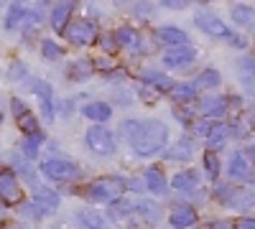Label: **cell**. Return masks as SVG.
I'll return each instance as SVG.
<instances>
[{
	"mask_svg": "<svg viewBox=\"0 0 255 229\" xmlns=\"http://www.w3.org/2000/svg\"><path fill=\"white\" fill-rule=\"evenodd\" d=\"M123 133L128 135L138 155H156L168 140V128L158 120H128L123 122Z\"/></svg>",
	"mask_w": 255,
	"mask_h": 229,
	"instance_id": "6da1fadb",
	"label": "cell"
},
{
	"mask_svg": "<svg viewBox=\"0 0 255 229\" xmlns=\"http://www.w3.org/2000/svg\"><path fill=\"white\" fill-rule=\"evenodd\" d=\"M41 171H44V176L49 181H61V183H69L82 176V168L67 158H49L41 163Z\"/></svg>",
	"mask_w": 255,
	"mask_h": 229,
	"instance_id": "7a4b0ae2",
	"label": "cell"
},
{
	"mask_svg": "<svg viewBox=\"0 0 255 229\" xmlns=\"http://www.w3.org/2000/svg\"><path fill=\"white\" fill-rule=\"evenodd\" d=\"M125 189V183L120 178H100V181H92L90 189H87V196L92 201H102V204H113L120 199Z\"/></svg>",
	"mask_w": 255,
	"mask_h": 229,
	"instance_id": "3957f363",
	"label": "cell"
},
{
	"mask_svg": "<svg viewBox=\"0 0 255 229\" xmlns=\"http://www.w3.org/2000/svg\"><path fill=\"white\" fill-rule=\"evenodd\" d=\"M87 145L97 155H110V153H115V135L102 122H97L87 130Z\"/></svg>",
	"mask_w": 255,
	"mask_h": 229,
	"instance_id": "277c9868",
	"label": "cell"
},
{
	"mask_svg": "<svg viewBox=\"0 0 255 229\" xmlns=\"http://www.w3.org/2000/svg\"><path fill=\"white\" fill-rule=\"evenodd\" d=\"M61 33H67V38L74 46H90L97 41V26L92 20H74V23L67 26Z\"/></svg>",
	"mask_w": 255,
	"mask_h": 229,
	"instance_id": "5b68a950",
	"label": "cell"
},
{
	"mask_svg": "<svg viewBox=\"0 0 255 229\" xmlns=\"http://www.w3.org/2000/svg\"><path fill=\"white\" fill-rule=\"evenodd\" d=\"M194 23H197L204 33L215 36V38H230V36H232V33H230V28H227V23H225V20H220L215 13L199 10V13H197V18H194Z\"/></svg>",
	"mask_w": 255,
	"mask_h": 229,
	"instance_id": "8992f818",
	"label": "cell"
},
{
	"mask_svg": "<svg viewBox=\"0 0 255 229\" xmlns=\"http://www.w3.org/2000/svg\"><path fill=\"white\" fill-rule=\"evenodd\" d=\"M194 49H191L189 44H184V46H171L166 54H163V64L168 67V69H186V67H191V61H194Z\"/></svg>",
	"mask_w": 255,
	"mask_h": 229,
	"instance_id": "52a82bcc",
	"label": "cell"
},
{
	"mask_svg": "<svg viewBox=\"0 0 255 229\" xmlns=\"http://www.w3.org/2000/svg\"><path fill=\"white\" fill-rule=\"evenodd\" d=\"M74 13V0H56V5L51 8V15H49V23L56 33H61L64 28L69 26V18Z\"/></svg>",
	"mask_w": 255,
	"mask_h": 229,
	"instance_id": "ba28073f",
	"label": "cell"
},
{
	"mask_svg": "<svg viewBox=\"0 0 255 229\" xmlns=\"http://www.w3.org/2000/svg\"><path fill=\"white\" fill-rule=\"evenodd\" d=\"M20 199V189H18V176L8 168L0 171V201L3 204H15Z\"/></svg>",
	"mask_w": 255,
	"mask_h": 229,
	"instance_id": "9c48e42d",
	"label": "cell"
},
{
	"mask_svg": "<svg viewBox=\"0 0 255 229\" xmlns=\"http://www.w3.org/2000/svg\"><path fill=\"white\" fill-rule=\"evenodd\" d=\"M227 97H204L199 102V115L202 117H215V120H222L227 115Z\"/></svg>",
	"mask_w": 255,
	"mask_h": 229,
	"instance_id": "30bf717a",
	"label": "cell"
},
{
	"mask_svg": "<svg viewBox=\"0 0 255 229\" xmlns=\"http://www.w3.org/2000/svg\"><path fill=\"white\" fill-rule=\"evenodd\" d=\"M230 178L235 183H250L253 181V171H250V160L243 153H235L230 158Z\"/></svg>",
	"mask_w": 255,
	"mask_h": 229,
	"instance_id": "8fae6325",
	"label": "cell"
},
{
	"mask_svg": "<svg viewBox=\"0 0 255 229\" xmlns=\"http://www.w3.org/2000/svg\"><path fill=\"white\" fill-rule=\"evenodd\" d=\"M28 20H38V15H33L23 3H13L10 10H8V15H5V26L8 28H18V26L28 23Z\"/></svg>",
	"mask_w": 255,
	"mask_h": 229,
	"instance_id": "7c38bea8",
	"label": "cell"
},
{
	"mask_svg": "<svg viewBox=\"0 0 255 229\" xmlns=\"http://www.w3.org/2000/svg\"><path fill=\"white\" fill-rule=\"evenodd\" d=\"M171 186H174L176 191H184V194H189V191H194L197 186H199V171H194V168H186V171H179V173L174 176Z\"/></svg>",
	"mask_w": 255,
	"mask_h": 229,
	"instance_id": "4fadbf2b",
	"label": "cell"
},
{
	"mask_svg": "<svg viewBox=\"0 0 255 229\" xmlns=\"http://www.w3.org/2000/svg\"><path fill=\"white\" fill-rule=\"evenodd\" d=\"M230 138H232L230 122H222V125H217V128H209V133H207V145H209V151L222 148V145H225Z\"/></svg>",
	"mask_w": 255,
	"mask_h": 229,
	"instance_id": "5bb4252c",
	"label": "cell"
},
{
	"mask_svg": "<svg viewBox=\"0 0 255 229\" xmlns=\"http://www.w3.org/2000/svg\"><path fill=\"white\" fill-rule=\"evenodd\" d=\"M156 38L163 41V44H168V46H184V44H189V36L181 28H174V26H161L156 31Z\"/></svg>",
	"mask_w": 255,
	"mask_h": 229,
	"instance_id": "9a60e30c",
	"label": "cell"
},
{
	"mask_svg": "<svg viewBox=\"0 0 255 229\" xmlns=\"http://www.w3.org/2000/svg\"><path fill=\"white\" fill-rule=\"evenodd\" d=\"M145 186H148V191L156 194V196H163L168 191V181H166L161 168H148L145 171Z\"/></svg>",
	"mask_w": 255,
	"mask_h": 229,
	"instance_id": "2e32d148",
	"label": "cell"
},
{
	"mask_svg": "<svg viewBox=\"0 0 255 229\" xmlns=\"http://www.w3.org/2000/svg\"><path fill=\"white\" fill-rule=\"evenodd\" d=\"M171 227L174 229H189L191 224L197 222V212L191 209V206H176V209L171 212Z\"/></svg>",
	"mask_w": 255,
	"mask_h": 229,
	"instance_id": "e0dca14e",
	"label": "cell"
},
{
	"mask_svg": "<svg viewBox=\"0 0 255 229\" xmlns=\"http://www.w3.org/2000/svg\"><path fill=\"white\" fill-rule=\"evenodd\" d=\"M33 92H36L38 99H41V112H44V117H46V120H54V105H51L54 94H51V87L46 84V81H36Z\"/></svg>",
	"mask_w": 255,
	"mask_h": 229,
	"instance_id": "ac0fdd59",
	"label": "cell"
},
{
	"mask_svg": "<svg viewBox=\"0 0 255 229\" xmlns=\"http://www.w3.org/2000/svg\"><path fill=\"white\" fill-rule=\"evenodd\" d=\"M82 115L87 120H95V122H108L113 117V107L108 102H92V105H87L82 110Z\"/></svg>",
	"mask_w": 255,
	"mask_h": 229,
	"instance_id": "d6986e66",
	"label": "cell"
},
{
	"mask_svg": "<svg viewBox=\"0 0 255 229\" xmlns=\"http://www.w3.org/2000/svg\"><path fill=\"white\" fill-rule=\"evenodd\" d=\"M140 76H143L145 84H151V87L158 89V92H171V87H174V81L168 79L166 74H158V72H153V69H145Z\"/></svg>",
	"mask_w": 255,
	"mask_h": 229,
	"instance_id": "ffe728a7",
	"label": "cell"
},
{
	"mask_svg": "<svg viewBox=\"0 0 255 229\" xmlns=\"http://www.w3.org/2000/svg\"><path fill=\"white\" fill-rule=\"evenodd\" d=\"M220 81H222V76L217 69H204V72H199L194 87L197 89H215V87H220Z\"/></svg>",
	"mask_w": 255,
	"mask_h": 229,
	"instance_id": "44dd1931",
	"label": "cell"
},
{
	"mask_svg": "<svg viewBox=\"0 0 255 229\" xmlns=\"http://www.w3.org/2000/svg\"><path fill=\"white\" fill-rule=\"evenodd\" d=\"M33 204L38 206V209H44V212H54L56 206H59V196L54 191H49V189H38Z\"/></svg>",
	"mask_w": 255,
	"mask_h": 229,
	"instance_id": "7402d4cb",
	"label": "cell"
},
{
	"mask_svg": "<svg viewBox=\"0 0 255 229\" xmlns=\"http://www.w3.org/2000/svg\"><path fill=\"white\" fill-rule=\"evenodd\" d=\"M113 36H115V41H118V46H125V49H135V46L140 44L138 33H135L130 26H123V28H118Z\"/></svg>",
	"mask_w": 255,
	"mask_h": 229,
	"instance_id": "603a6c76",
	"label": "cell"
},
{
	"mask_svg": "<svg viewBox=\"0 0 255 229\" xmlns=\"http://www.w3.org/2000/svg\"><path fill=\"white\" fill-rule=\"evenodd\" d=\"M230 15L238 26H253V5H245V3H235L230 8Z\"/></svg>",
	"mask_w": 255,
	"mask_h": 229,
	"instance_id": "cb8c5ba5",
	"label": "cell"
},
{
	"mask_svg": "<svg viewBox=\"0 0 255 229\" xmlns=\"http://www.w3.org/2000/svg\"><path fill=\"white\" fill-rule=\"evenodd\" d=\"M171 92H174V99L179 102V105H189V102L197 99V87L194 84H174Z\"/></svg>",
	"mask_w": 255,
	"mask_h": 229,
	"instance_id": "d4e9b609",
	"label": "cell"
},
{
	"mask_svg": "<svg viewBox=\"0 0 255 229\" xmlns=\"http://www.w3.org/2000/svg\"><path fill=\"white\" fill-rule=\"evenodd\" d=\"M77 217H79V222L87 229H108V227H105V219L97 212H92V209H79Z\"/></svg>",
	"mask_w": 255,
	"mask_h": 229,
	"instance_id": "484cf974",
	"label": "cell"
},
{
	"mask_svg": "<svg viewBox=\"0 0 255 229\" xmlns=\"http://www.w3.org/2000/svg\"><path fill=\"white\" fill-rule=\"evenodd\" d=\"M15 120H18V128H20V133H26V135L38 133V120L31 115V110H26L23 115H18Z\"/></svg>",
	"mask_w": 255,
	"mask_h": 229,
	"instance_id": "4316f807",
	"label": "cell"
},
{
	"mask_svg": "<svg viewBox=\"0 0 255 229\" xmlns=\"http://www.w3.org/2000/svg\"><path fill=\"white\" fill-rule=\"evenodd\" d=\"M41 54H44V59H49V61H56V59H61V56H64V49L56 44V41L46 38L44 44H41Z\"/></svg>",
	"mask_w": 255,
	"mask_h": 229,
	"instance_id": "83f0119b",
	"label": "cell"
},
{
	"mask_svg": "<svg viewBox=\"0 0 255 229\" xmlns=\"http://www.w3.org/2000/svg\"><path fill=\"white\" fill-rule=\"evenodd\" d=\"M191 153H194V151H191V143L184 138V140L176 145V148H174L171 153H168V160H189V158H191Z\"/></svg>",
	"mask_w": 255,
	"mask_h": 229,
	"instance_id": "f1b7e54d",
	"label": "cell"
},
{
	"mask_svg": "<svg viewBox=\"0 0 255 229\" xmlns=\"http://www.w3.org/2000/svg\"><path fill=\"white\" fill-rule=\"evenodd\" d=\"M41 140H44V135H41V133H31V135L26 138L23 153H26L28 158H36V153H38V148H41Z\"/></svg>",
	"mask_w": 255,
	"mask_h": 229,
	"instance_id": "f546056e",
	"label": "cell"
},
{
	"mask_svg": "<svg viewBox=\"0 0 255 229\" xmlns=\"http://www.w3.org/2000/svg\"><path fill=\"white\" fill-rule=\"evenodd\" d=\"M204 168H207V176L209 178H217L220 176V158L212 153V151L204 155Z\"/></svg>",
	"mask_w": 255,
	"mask_h": 229,
	"instance_id": "4dcf8cb0",
	"label": "cell"
},
{
	"mask_svg": "<svg viewBox=\"0 0 255 229\" xmlns=\"http://www.w3.org/2000/svg\"><path fill=\"white\" fill-rule=\"evenodd\" d=\"M163 8H171V10H184L191 5V0H161Z\"/></svg>",
	"mask_w": 255,
	"mask_h": 229,
	"instance_id": "1f68e13d",
	"label": "cell"
},
{
	"mask_svg": "<svg viewBox=\"0 0 255 229\" xmlns=\"http://www.w3.org/2000/svg\"><path fill=\"white\" fill-rule=\"evenodd\" d=\"M100 41H102V49H105V51H108V54H113V51H118V49H120V46H118V41H115V36H113V33H108V36H102Z\"/></svg>",
	"mask_w": 255,
	"mask_h": 229,
	"instance_id": "d6a6232c",
	"label": "cell"
},
{
	"mask_svg": "<svg viewBox=\"0 0 255 229\" xmlns=\"http://www.w3.org/2000/svg\"><path fill=\"white\" fill-rule=\"evenodd\" d=\"M26 110H28V107L23 105V99H13V115H15V117H18V115H23Z\"/></svg>",
	"mask_w": 255,
	"mask_h": 229,
	"instance_id": "836d02e7",
	"label": "cell"
},
{
	"mask_svg": "<svg viewBox=\"0 0 255 229\" xmlns=\"http://www.w3.org/2000/svg\"><path fill=\"white\" fill-rule=\"evenodd\" d=\"M230 44H232V46H238V49H245V46H248V41H245L243 36H230Z\"/></svg>",
	"mask_w": 255,
	"mask_h": 229,
	"instance_id": "e575fe53",
	"label": "cell"
},
{
	"mask_svg": "<svg viewBox=\"0 0 255 229\" xmlns=\"http://www.w3.org/2000/svg\"><path fill=\"white\" fill-rule=\"evenodd\" d=\"M209 229H235V227H232V222H227V219H220V222L212 224Z\"/></svg>",
	"mask_w": 255,
	"mask_h": 229,
	"instance_id": "d590c367",
	"label": "cell"
},
{
	"mask_svg": "<svg viewBox=\"0 0 255 229\" xmlns=\"http://www.w3.org/2000/svg\"><path fill=\"white\" fill-rule=\"evenodd\" d=\"M209 128H212V122H199L197 128H194V133H197V135H207Z\"/></svg>",
	"mask_w": 255,
	"mask_h": 229,
	"instance_id": "8d00e7d4",
	"label": "cell"
},
{
	"mask_svg": "<svg viewBox=\"0 0 255 229\" xmlns=\"http://www.w3.org/2000/svg\"><path fill=\"white\" fill-rule=\"evenodd\" d=\"M235 229H255V222H253V219L248 217V219H243V222H240V224H238Z\"/></svg>",
	"mask_w": 255,
	"mask_h": 229,
	"instance_id": "74e56055",
	"label": "cell"
},
{
	"mask_svg": "<svg viewBox=\"0 0 255 229\" xmlns=\"http://www.w3.org/2000/svg\"><path fill=\"white\" fill-rule=\"evenodd\" d=\"M0 122H3V112H0Z\"/></svg>",
	"mask_w": 255,
	"mask_h": 229,
	"instance_id": "f35d334b",
	"label": "cell"
}]
</instances>
